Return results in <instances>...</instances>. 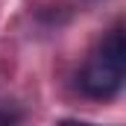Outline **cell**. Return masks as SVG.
<instances>
[{
	"mask_svg": "<svg viewBox=\"0 0 126 126\" xmlns=\"http://www.w3.org/2000/svg\"><path fill=\"white\" fill-rule=\"evenodd\" d=\"M123 70H126V41H123V32L114 30L106 35L100 53L82 67L79 85H82V91L88 97L109 100V97H114L120 91Z\"/></svg>",
	"mask_w": 126,
	"mask_h": 126,
	"instance_id": "1",
	"label": "cell"
}]
</instances>
